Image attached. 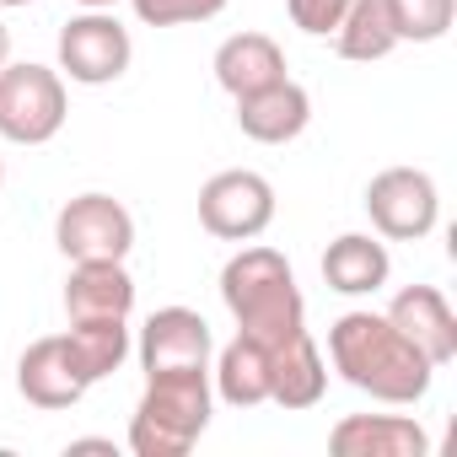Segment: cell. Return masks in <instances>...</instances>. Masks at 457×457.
<instances>
[{
  "label": "cell",
  "mask_w": 457,
  "mask_h": 457,
  "mask_svg": "<svg viewBox=\"0 0 457 457\" xmlns=\"http://www.w3.org/2000/svg\"><path fill=\"white\" fill-rule=\"evenodd\" d=\"M328 361L355 393L398 409L420 403L436 382V366L387 323V312H345L328 328Z\"/></svg>",
  "instance_id": "obj_1"
},
{
  "label": "cell",
  "mask_w": 457,
  "mask_h": 457,
  "mask_svg": "<svg viewBox=\"0 0 457 457\" xmlns=\"http://www.w3.org/2000/svg\"><path fill=\"white\" fill-rule=\"evenodd\" d=\"M220 302L237 318V334H253L270 350L307 328V302L296 291V275H291L286 253H275V248H243V253L226 259Z\"/></svg>",
  "instance_id": "obj_2"
},
{
  "label": "cell",
  "mask_w": 457,
  "mask_h": 457,
  "mask_svg": "<svg viewBox=\"0 0 457 457\" xmlns=\"http://www.w3.org/2000/svg\"><path fill=\"white\" fill-rule=\"evenodd\" d=\"M215 414L210 371H162L145 377V393L129 420V452L135 457H183Z\"/></svg>",
  "instance_id": "obj_3"
},
{
  "label": "cell",
  "mask_w": 457,
  "mask_h": 457,
  "mask_svg": "<svg viewBox=\"0 0 457 457\" xmlns=\"http://www.w3.org/2000/svg\"><path fill=\"white\" fill-rule=\"evenodd\" d=\"M71 119L65 76L49 65H0V140L12 145H49Z\"/></svg>",
  "instance_id": "obj_4"
},
{
  "label": "cell",
  "mask_w": 457,
  "mask_h": 457,
  "mask_svg": "<svg viewBox=\"0 0 457 457\" xmlns=\"http://www.w3.org/2000/svg\"><path fill=\"white\" fill-rule=\"evenodd\" d=\"M275 220V183L253 167H226L199 188V226L220 243H253Z\"/></svg>",
  "instance_id": "obj_5"
},
{
  "label": "cell",
  "mask_w": 457,
  "mask_h": 457,
  "mask_svg": "<svg viewBox=\"0 0 457 457\" xmlns=\"http://www.w3.org/2000/svg\"><path fill=\"white\" fill-rule=\"evenodd\" d=\"M366 215L377 226V237L387 243H420L436 232L441 220V194L436 178L420 167H382L366 183Z\"/></svg>",
  "instance_id": "obj_6"
},
{
  "label": "cell",
  "mask_w": 457,
  "mask_h": 457,
  "mask_svg": "<svg viewBox=\"0 0 457 457\" xmlns=\"http://www.w3.org/2000/svg\"><path fill=\"white\" fill-rule=\"evenodd\" d=\"M54 243L71 264H81V259H129L135 215L113 194H76L54 215Z\"/></svg>",
  "instance_id": "obj_7"
},
{
  "label": "cell",
  "mask_w": 457,
  "mask_h": 457,
  "mask_svg": "<svg viewBox=\"0 0 457 457\" xmlns=\"http://www.w3.org/2000/svg\"><path fill=\"white\" fill-rule=\"evenodd\" d=\"M129 60L135 44L113 12H81L60 28V76H71L76 87H108L129 71Z\"/></svg>",
  "instance_id": "obj_8"
},
{
  "label": "cell",
  "mask_w": 457,
  "mask_h": 457,
  "mask_svg": "<svg viewBox=\"0 0 457 457\" xmlns=\"http://www.w3.org/2000/svg\"><path fill=\"white\" fill-rule=\"evenodd\" d=\"M135 355H140L145 377H162V371H210L215 339H210V323L194 307H156L145 318L140 339H135Z\"/></svg>",
  "instance_id": "obj_9"
},
{
  "label": "cell",
  "mask_w": 457,
  "mask_h": 457,
  "mask_svg": "<svg viewBox=\"0 0 457 457\" xmlns=\"http://www.w3.org/2000/svg\"><path fill=\"white\" fill-rule=\"evenodd\" d=\"M387 323L441 371L457 361V312L452 302L436 291V286H403L393 302H387Z\"/></svg>",
  "instance_id": "obj_10"
},
{
  "label": "cell",
  "mask_w": 457,
  "mask_h": 457,
  "mask_svg": "<svg viewBox=\"0 0 457 457\" xmlns=\"http://www.w3.org/2000/svg\"><path fill=\"white\" fill-rule=\"evenodd\" d=\"M334 457H430V436L409 414H345L328 430Z\"/></svg>",
  "instance_id": "obj_11"
},
{
  "label": "cell",
  "mask_w": 457,
  "mask_h": 457,
  "mask_svg": "<svg viewBox=\"0 0 457 457\" xmlns=\"http://www.w3.org/2000/svg\"><path fill=\"white\" fill-rule=\"evenodd\" d=\"M312 124V97L302 81H275V87H259L248 97H237V129L259 145H286L296 140L302 129Z\"/></svg>",
  "instance_id": "obj_12"
},
{
  "label": "cell",
  "mask_w": 457,
  "mask_h": 457,
  "mask_svg": "<svg viewBox=\"0 0 457 457\" xmlns=\"http://www.w3.org/2000/svg\"><path fill=\"white\" fill-rule=\"evenodd\" d=\"M17 393L33 409H71V403L87 398V382L76 377L60 334H44V339H33L22 350V361H17Z\"/></svg>",
  "instance_id": "obj_13"
},
{
  "label": "cell",
  "mask_w": 457,
  "mask_h": 457,
  "mask_svg": "<svg viewBox=\"0 0 457 457\" xmlns=\"http://www.w3.org/2000/svg\"><path fill=\"white\" fill-rule=\"evenodd\" d=\"M135 312V275L124 259H81L65 280V318H129Z\"/></svg>",
  "instance_id": "obj_14"
},
{
  "label": "cell",
  "mask_w": 457,
  "mask_h": 457,
  "mask_svg": "<svg viewBox=\"0 0 457 457\" xmlns=\"http://www.w3.org/2000/svg\"><path fill=\"white\" fill-rule=\"evenodd\" d=\"M323 393H328V361L307 328L270 350V403L312 409V403H323Z\"/></svg>",
  "instance_id": "obj_15"
},
{
  "label": "cell",
  "mask_w": 457,
  "mask_h": 457,
  "mask_svg": "<svg viewBox=\"0 0 457 457\" xmlns=\"http://www.w3.org/2000/svg\"><path fill=\"white\" fill-rule=\"evenodd\" d=\"M60 339H65V355H71V366L87 387H97L103 377H113L135 355L129 318H71V328Z\"/></svg>",
  "instance_id": "obj_16"
},
{
  "label": "cell",
  "mask_w": 457,
  "mask_h": 457,
  "mask_svg": "<svg viewBox=\"0 0 457 457\" xmlns=\"http://www.w3.org/2000/svg\"><path fill=\"white\" fill-rule=\"evenodd\" d=\"M393 275V259H387V243L371 237V232H345L328 243L323 253V280L328 291L339 296H377Z\"/></svg>",
  "instance_id": "obj_17"
},
{
  "label": "cell",
  "mask_w": 457,
  "mask_h": 457,
  "mask_svg": "<svg viewBox=\"0 0 457 457\" xmlns=\"http://www.w3.org/2000/svg\"><path fill=\"white\" fill-rule=\"evenodd\" d=\"M215 81H220V92H232V97L275 87V81H286V49L270 33H232L215 49Z\"/></svg>",
  "instance_id": "obj_18"
},
{
  "label": "cell",
  "mask_w": 457,
  "mask_h": 457,
  "mask_svg": "<svg viewBox=\"0 0 457 457\" xmlns=\"http://www.w3.org/2000/svg\"><path fill=\"white\" fill-rule=\"evenodd\" d=\"M210 387L220 403L232 409H259L270 403V345L253 339V334H237L215 355V371H210Z\"/></svg>",
  "instance_id": "obj_19"
},
{
  "label": "cell",
  "mask_w": 457,
  "mask_h": 457,
  "mask_svg": "<svg viewBox=\"0 0 457 457\" xmlns=\"http://www.w3.org/2000/svg\"><path fill=\"white\" fill-rule=\"evenodd\" d=\"M334 49L355 65H377L398 49V33H393V17H387V0H350L345 22L334 28Z\"/></svg>",
  "instance_id": "obj_20"
},
{
  "label": "cell",
  "mask_w": 457,
  "mask_h": 457,
  "mask_svg": "<svg viewBox=\"0 0 457 457\" xmlns=\"http://www.w3.org/2000/svg\"><path fill=\"white\" fill-rule=\"evenodd\" d=\"M387 17H393L398 44H436L452 33L457 0H387Z\"/></svg>",
  "instance_id": "obj_21"
},
{
  "label": "cell",
  "mask_w": 457,
  "mask_h": 457,
  "mask_svg": "<svg viewBox=\"0 0 457 457\" xmlns=\"http://www.w3.org/2000/svg\"><path fill=\"white\" fill-rule=\"evenodd\" d=\"M135 17L145 28H188V22H210L226 12V0H129Z\"/></svg>",
  "instance_id": "obj_22"
},
{
  "label": "cell",
  "mask_w": 457,
  "mask_h": 457,
  "mask_svg": "<svg viewBox=\"0 0 457 457\" xmlns=\"http://www.w3.org/2000/svg\"><path fill=\"white\" fill-rule=\"evenodd\" d=\"M286 12H291V22H296L307 38H328V33L345 22L350 0H286Z\"/></svg>",
  "instance_id": "obj_23"
},
{
  "label": "cell",
  "mask_w": 457,
  "mask_h": 457,
  "mask_svg": "<svg viewBox=\"0 0 457 457\" xmlns=\"http://www.w3.org/2000/svg\"><path fill=\"white\" fill-rule=\"evenodd\" d=\"M12 60V33H6V22H0V65Z\"/></svg>",
  "instance_id": "obj_24"
},
{
  "label": "cell",
  "mask_w": 457,
  "mask_h": 457,
  "mask_svg": "<svg viewBox=\"0 0 457 457\" xmlns=\"http://www.w3.org/2000/svg\"><path fill=\"white\" fill-rule=\"evenodd\" d=\"M76 6H87V12H108V6H119V0H76Z\"/></svg>",
  "instance_id": "obj_25"
},
{
  "label": "cell",
  "mask_w": 457,
  "mask_h": 457,
  "mask_svg": "<svg viewBox=\"0 0 457 457\" xmlns=\"http://www.w3.org/2000/svg\"><path fill=\"white\" fill-rule=\"evenodd\" d=\"M0 6H33V0H0Z\"/></svg>",
  "instance_id": "obj_26"
},
{
  "label": "cell",
  "mask_w": 457,
  "mask_h": 457,
  "mask_svg": "<svg viewBox=\"0 0 457 457\" xmlns=\"http://www.w3.org/2000/svg\"><path fill=\"white\" fill-rule=\"evenodd\" d=\"M0 188H6V162H0Z\"/></svg>",
  "instance_id": "obj_27"
}]
</instances>
